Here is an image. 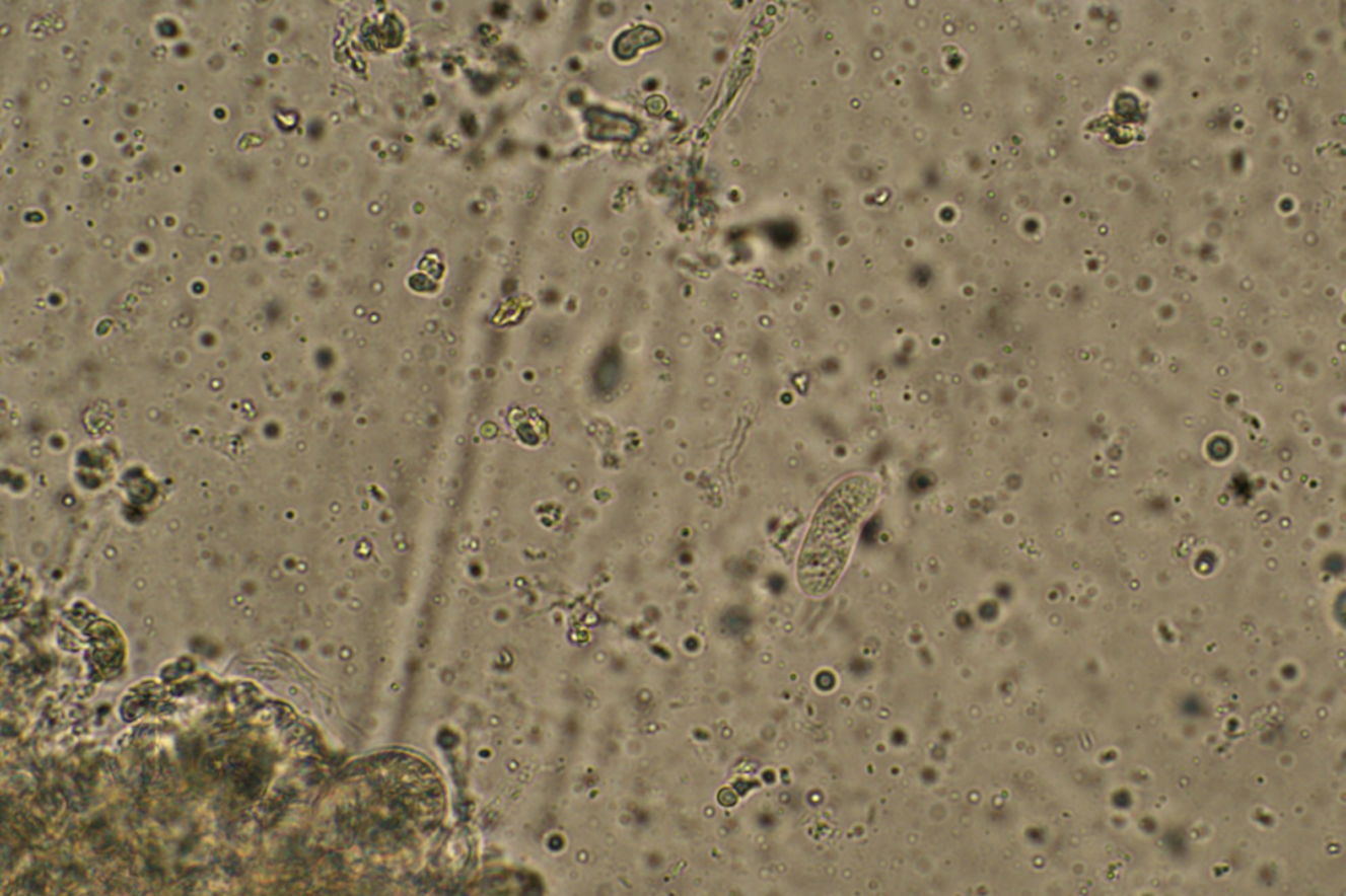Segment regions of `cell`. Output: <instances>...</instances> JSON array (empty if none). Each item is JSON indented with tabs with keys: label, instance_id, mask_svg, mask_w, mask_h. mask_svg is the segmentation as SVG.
Masks as SVG:
<instances>
[{
	"label": "cell",
	"instance_id": "3",
	"mask_svg": "<svg viewBox=\"0 0 1346 896\" xmlns=\"http://www.w3.org/2000/svg\"><path fill=\"white\" fill-rule=\"evenodd\" d=\"M661 42V35L654 28L648 26H637V28L626 30L615 43V52L617 57L622 60L633 59L641 49L655 46Z\"/></svg>",
	"mask_w": 1346,
	"mask_h": 896
},
{
	"label": "cell",
	"instance_id": "2",
	"mask_svg": "<svg viewBox=\"0 0 1346 896\" xmlns=\"http://www.w3.org/2000/svg\"><path fill=\"white\" fill-rule=\"evenodd\" d=\"M590 139L597 141H632L638 133V126L621 115L593 108L586 113Z\"/></svg>",
	"mask_w": 1346,
	"mask_h": 896
},
{
	"label": "cell",
	"instance_id": "1",
	"mask_svg": "<svg viewBox=\"0 0 1346 896\" xmlns=\"http://www.w3.org/2000/svg\"><path fill=\"white\" fill-rule=\"evenodd\" d=\"M878 497V481L866 474L846 478L826 497L799 554L798 583L808 596H825L841 579Z\"/></svg>",
	"mask_w": 1346,
	"mask_h": 896
}]
</instances>
